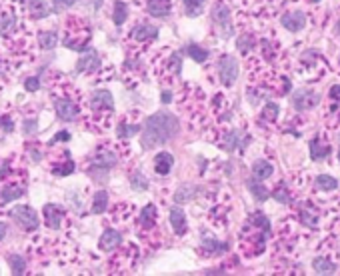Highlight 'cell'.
Instances as JSON below:
<instances>
[{
  "label": "cell",
  "mask_w": 340,
  "mask_h": 276,
  "mask_svg": "<svg viewBox=\"0 0 340 276\" xmlns=\"http://www.w3.org/2000/svg\"><path fill=\"white\" fill-rule=\"evenodd\" d=\"M50 96L54 102L56 116L64 122H72L82 112V96L80 92L64 78V74H54L50 80Z\"/></svg>",
  "instance_id": "1"
},
{
  "label": "cell",
  "mask_w": 340,
  "mask_h": 276,
  "mask_svg": "<svg viewBox=\"0 0 340 276\" xmlns=\"http://www.w3.org/2000/svg\"><path fill=\"white\" fill-rule=\"evenodd\" d=\"M178 132V118L168 111H158L150 114L144 120V132H142V148L152 150L170 138H174Z\"/></svg>",
  "instance_id": "2"
},
{
  "label": "cell",
  "mask_w": 340,
  "mask_h": 276,
  "mask_svg": "<svg viewBox=\"0 0 340 276\" xmlns=\"http://www.w3.org/2000/svg\"><path fill=\"white\" fill-rule=\"evenodd\" d=\"M270 234V222L262 212H254L248 216L240 232V250L246 256H260L266 246V238Z\"/></svg>",
  "instance_id": "3"
},
{
  "label": "cell",
  "mask_w": 340,
  "mask_h": 276,
  "mask_svg": "<svg viewBox=\"0 0 340 276\" xmlns=\"http://www.w3.org/2000/svg\"><path fill=\"white\" fill-rule=\"evenodd\" d=\"M90 116H88V128L96 132H104L110 128V116L114 112V96L106 88H98L90 94Z\"/></svg>",
  "instance_id": "4"
},
{
  "label": "cell",
  "mask_w": 340,
  "mask_h": 276,
  "mask_svg": "<svg viewBox=\"0 0 340 276\" xmlns=\"http://www.w3.org/2000/svg\"><path fill=\"white\" fill-rule=\"evenodd\" d=\"M26 186H28V170H26V166H20L10 176L0 180V214L6 212L10 202H14V200H18V198H22L26 194Z\"/></svg>",
  "instance_id": "5"
},
{
  "label": "cell",
  "mask_w": 340,
  "mask_h": 276,
  "mask_svg": "<svg viewBox=\"0 0 340 276\" xmlns=\"http://www.w3.org/2000/svg\"><path fill=\"white\" fill-rule=\"evenodd\" d=\"M90 38H92V30H90L88 22L80 16H68L66 24H64V38H62L64 46L70 50H76V52H84V50H88Z\"/></svg>",
  "instance_id": "6"
},
{
  "label": "cell",
  "mask_w": 340,
  "mask_h": 276,
  "mask_svg": "<svg viewBox=\"0 0 340 276\" xmlns=\"http://www.w3.org/2000/svg\"><path fill=\"white\" fill-rule=\"evenodd\" d=\"M118 162V152L110 148L108 144H102L94 150V154L88 158V174L96 172H108Z\"/></svg>",
  "instance_id": "7"
},
{
  "label": "cell",
  "mask_w": 340,
  "mask_h": 276,
  "mask_svg": "<svg viewBox=\"0 0 340 276\" xmlns=\"http://www.w3.org/2000/svg\"><path fill=\"white\" fill-rule=\"evenodd\" d=\"M8 216L16 222L22 230H26V232H32V230H36V228L40 226L36 210L30 208V206H26V204H18V206L10 208V210H8Z\"/></svg>",
  "instance_id": "8"
},
{
  "label": "cell",
  "mask_w": 340,
  "mask_h": 276,
  "mask_svg": "<svg viewBox=\"0 0 340 276\" xmlns=\"http://www.w3.org/2000/svg\"><path fill=\"white\" fill-rule=\"evenodd\" d=\"M18 14H22L20 0H4V4L0 8V30L2 32L14 30L20 24L18 22Z\"/></svg>",
  "instance_id": "9"
},
{
  "label": "cell",
  "mask_w": 340,
  "mask_h": 276,
  "mask_svg": "<svg viewBox=\"0 0 340 276\" xmlns=\"http://www.w3.org/2000/svg\"><path fill=\"white\" fill-rule=\"evenodd\" d=\"M210 18H212V22H214V26H216V30H218V34H220L222 38H230V36L234 34L232 20H230V10H228V6L224 2H218V4L212 8Z\"/></svg>",
  "instance_id": "10"
},
{
  "label": "cell",
  "mask_w": 340,
  "mask_h": 276,
  "mask_svg": "<svg viewBox=\"0 0 340 276\" xmlns=\"http://www.w3.org/2000/svg\"><path fill=\"white\" fill-rule=\"evenodd\" d=\"M320 100H322V96H320L318 92L306 90V88L296 90V92L290 96V102H292V106H294L296 111H310V108H316V106L320 104Z\"/></svg>",
  "instance_id": "11"
},
{
  "label": "cell",
  "mask_w": 340,
  "mask_h": 276,
  "mask_svg": "<svg viewBox=\"0 0 340 276\" xmlns=\"http://www.w3.org/2000/svg\"><path fill=\"white\" fill-rule=\"evenodd\" d=\"M48 168L54 176H68L74 172V160L70 158L68 150H62L58 154H50L48 158Z\"/></svg>",
  "instance_id": "12"
},
{
  "label": "cell",
  "mask_w": 340,
  "mask_h": 276,
  "mask_svg": "<svg viewBox=\"0 0 340 276\" xmlns=\"http://www.w3.org/2000/svg\"><path fill=\"white\" fill-rule=\"evenodd\" d=\"M136 256H138L136 246H134V244H128L124 250H118V252H116V256L112 258L110 266L114 268V272H124L126 268H132V266L136 264Z\"/></svg>",
  "instance_id": "13"
},
{
  "label": "cell",
  "mask_w": 340,
  "mask_h": 276,
  "mask_svg": "<svg viewBox=\"0 0 340 276\" xmlns=\"http://www.w3.org/2000/svg\"><path fill=\"white\" fill-rule=\"evenodd\" d=\"M218 74H220V82L224 86H232L238 78V62L234 56H222L218 62Z\"/></svg>",
  "instance_id": "14"
},
{
  "label": "cell",
  "mask_w": 340,
  "mask_h": 276,
  "mask_svg": "<svg viewBox=\"0 0 340 276\" xmlns=\"http://www.w3.org/2000/svg\"><path fill=\"white\" fill-rule=\"evenodd\" d=\"M42 216H44V224L48 228H52V230H62V226L68 220L64 208L58 206V204H52V202L42 208Z\"/></svg>",
  "instance_id": "15"
},
{
  "label": "cell",
  "mask_w": 340,
  "mask_h": 276,
  "mask_svg": "<svg viewBox=\"0 0 340 276\" xmlns=\"http://www.w3.org/2000/svg\"><path fill=\"white\" fill-rule=\"evenodd\" d=\"M20 6H22L24 18H30V20L46 18L50 14V8H48L46 0H20Z\"/></svg>",
  "instance_id": "16"
},
{
  "label": "cell",
  "mask_w": 340,
  "mask_h": 276,
  "mask_svg": "<svg viewBox=\"0 0 340 276\" xmlns=\"http://www.w3.org/2000/svg\"><path fill=\"white\" fill-rule=\"evenodd\" d=\"M98 68H100V56L92 48L84 50V54L80 56V60L76 62V72L78 74H94Z\"/></svg>",
  "instance_id": "17"
},
{
  "label": "cell",
  "mask_w": 340,
  "mask_h": 276,
  "mask_svg": "<svg viewBox=\"0 0 340 276\" xmlns=\"http://www.w3.org/2000/svg\"><path fill=\"white\" fill-rule=\"evenodd\" d=\"M128 38L138 42V44H148V42H154L158 38V28H154L150 24H138V26L132 28Z\"/></svg>",
  "instance_id": "18"
},
{
  "label": "cell",
  "mask_w": 340,
  "mask_h": 276,
  "mask_svg": "<svg viewBox=\"0 0 340 276\" xmlns=\"http://www.w3.org/2000/svg\"><path fill=\"white\" fill-rule=\"evenodd\" d=\"M282 26L290 32H300L304 26H306V14L302 10H292V12H286L282 18H280Z\"/></svg>",
  "instance_id": "19"
},
{
  "label": "cell",
  "mask_w": 340,
  "mask_h": 276,
  "mask_svg": "<svg viewBox=\"0 0 340 276\" xmlns=\"http://www.w3.org/2000/svg\"><path fill=\"white\" fill-rule=\"evenodd\" d=\"M120 244H122V236H120V232L114 230V228H106V230L102 232L100 240H98V248H100L102 252H112Z\"/></svg>",
  "instance_id": "20"
},
{
  "label": "cell",
  "mask_w": 340,
  "mask_h": 276,
  "mask_svg": "<svg viewBox=\"0 0 340 276\" xmlns=\"http://www.w3.org/2000/svg\"><path fill=\"white\" fill-rule=\"evenodd\" d=\"M228 250V246L224 242H218L216 238L202 234V244H200V252L204 256H216V254H224Z\"/></svg>",
  "instance_id": "21"
},
{
  "label": "cell",
  "mask_w": 340,
  "mask_h": 276,
  "mask_svg": "<svg viewBox=\"0 0 340 276\" xmlns=\"http://www.w3.org/2000/svg\"><path fill=\"white\" fill-rule=\"evenodd\" d=\"M138 130H140V124H138L136 120H130V114H126V116L120 120V124L116 126V136H118V140H128V138H132Z\"/></svg>",
  "instance_id": "22"
},
{
  "label": "cell",
  "mask_w": 340,
  "mask_h": 276,
  "mask_svg": "<svg viewBox=\"0 0 340 276\" xmlns=\"http://www.w3.org/2000/svg\"><path fill=\"white\" fill-rule=\"evenodd\" d=\"M198 194H200V188H198V186L182 184V186H178V190L174 192V200H176V204H188V202H192Z\"/></svg>",
  "instance_id": "23"
},
{
  "label": "cell",
  "mask_w": 340,
  "mask_h": 276,
  "mask_svg": "<svg viewBox=\"0 0 340 276\" xmlns=\"http://www.w3.org/2000/svg\"><path fill=\"white\" fill-rule=\"evenodd\" d=\"M300 218L306 222L310 228H318L320 210H318L312 202H302V206H300Z\"/></svg>",
  "instance_id": "24"
},
{
  "label": "cell",
  "mask_w": 340,
  "mask_h": 276,
  "mask_svg": "<svg viewBox=\"0 0 340 276\" xmlns=\"http://www.w3.org/2000/svg\"><path fill=\"white\" fill-rule=\"evenodd\" d=\"M170 8H172L170 0H148L146 2V10L154 18H166L170 14Z\"/></svg>",
  "instance_id": "25"
},
{
  "label": "cell",
  "mask_w": 340,
  "mask_h": 276,
  "mask_svg": "<svg viewBox=\"0 0 340 276\" xmlns=\"http://www.w3.org/2000/svg\"><path fill=\"white\" fill-rule=\"evenodd\" d=\"M154 224H156V206L154 204H146L142 208L140 216H138V226L146 228V232H148L150 228H154Z\"/></svg>",
  "instance_id": "26"
},
{
  "label": "cell",
  "mask_w": 340,
  "mask_h": 276,
  "mask_svg": "<svg viewBox=\"0 0 340 276\" xmlns=\"http://www.w3.org/2000/svg\"><path fill=\"white\" fill-rule=\"evenodd\" d=\"M170 224H172V228L178 236L186 234V216H184L182 208H178V206L170 208Z\"/></svg>",
  "instance_id": "27"
},
{
  "label": "cell",
  "mask_w": 340,
  "mask_h": 276,
  "mask_svg": "<svg viewBox=\"0 0 340 276\" xmlns=\"http://www.w3.org/2000/svg\"><path fill=\"white\" fill-rule=\"evenodd\" d=\"M224 142L220 144V148L222 150H226V152H234L236 148H242V132L240 130H230V132H226V136L222 138Z\"/></svg>",
  "instance_id": "28"
},
{
  "label": "cell",
  "mask_w": 340,
  "mask_h": 276,
  "mask_svg": "<svg viewBox=\"0 0 340 276\" xmlns=\"http://www.w3.org/2000/svg\"><path fill=\"white\" fill-rule=\"evenodd\" d=\"M172 164H174V158H172L170 152H160V154L154 156V170L160 176H166L172 170Z\"/></svg>",
  "instance_id": "29"
},
{
  "label": "cell",
  "mask_w": 340,
  "mask_h": 276,
  "mask_svg": "<svg viewBox=\"0 0 340 276\" xmlns=\"http://www.w3.org/2000/svg\"><path fill=\"white\" fill-rule=\"evenodd\" d=\"M36 42L42 50H52L58 44V32L56 30H44L36 34Z\"/></svg>",
  "instance_id": "30"
},
{
  "label": "cell",
  "mask_w": 340,
  "mask_h": 276,
  "mask_svg": "<svg viewBox=\"0 0 340 276\" xmlns=\"http://www.w3.org/2000/svg\"><path fill=\"white\" fill-rule=\"evenodd\" d=\"M6 262L10 264V268H12V272L14 274H26L28 272V260H26V256H22V254H8L6 256Z\"/></svg>",
  "instance_id": "31"
},
{
  "label": "cell",
  "mask_w": 340,
  "mask_h": 276,
  "mask_svg": "<svg viewBox=\"0 0 340 276\" xmlns=\"http://www.w3.org/2000/svg\"><path fill=\"white\" fill-rule=\"evenodd\" d=\"M312 268H314V272H318V274H334V272H336V264L330 262L328 258H324V256H316V258L312 260Z\"/></svg>",
  "instance_id": "32"
},
{
  "label": "cell",
  "mask_w": 340,
  "mask_h": 276,
  "mask_svg": "<svg viewBox=\"0 0 340 276\" xmlns=\"http://www.w3.org/2000/svg\"><path fill=\"white\" fill-rule=\"evenodd\" d=\"M106 208H108V192L98 190L92 200V214H102V212H106Z\"/></svg>",
  "instance_id": "33"
},
{
  "label": "cell",
  "mask_w": 340,
  "mask_h": 276,
  "mask_svg": "<svg viewBox=\"0 0 340 276\" xmlns=\"http://www.w3.org/2000/svg\"><path fill=\"white\" fill-rule=\"evenodd\" d=\"M252 172H254V178H258V180H266L272 172H274V168L270 162H266V160H256L254 164H252Z\"/></svg>",
  "instance_id": "34"
},
{
  "label": "cell",
  "mask_w": 340,
  "mask_h": 276,
  "mask_svg": "<svg viewBox=\"0 0 340 276\" xmlns=\"http://www.w3.org/2000/svg\"><path fill=\"white\" fill-rule=\"evenodd\" d=\"M308 146H310V156H312V160H322V158H326L328 146L322 144L320 138H312V140L308 142Z\"/></svg>",
  "instance_id": "35"
},
{
  "label": "cell",
  "mask_w": 340,
  "mask_h": 276,
  "mask_svg": "<svg viewBox=\"0 0 340 276\" xmlns=\"http://www.w3.org/2000/svg\"><path fill=\"white\" fill-rule=\"evenodd\" d=\"M128 18V4L122 2V0H116L114 2V14H112V20L116 26H122Z\"/></svg>",
  "instance_id": "36"
},
{
  "label": "cell",
  "mask_w": 340,
  "mask_h": 276,
  "mask_svg": "<svg viewBox=\"0 0 340 276\" xmlns=\"http://www.w3.org/2000/svg\"><path fill=\"white\" fill-rule=\"evenodd\" d=\"M316 188L318 190H326V192H332L338 188V180L334 176H328V174H320L316 178Z\"/></svg>",
  "instance_id": "37"
},
{
  "label": "cell",
  "mask_w": 340,
  "mask_h": 276,
  "mask_svg": "<svg viewBox=\"0 0 340 276\" xmlns=\"http://www.w3.org/2000/svg\"><path fill=\"white\" fill-rule=\"evenodd\" d=\"M248 188H250V192L254 194V198H256L258 202H266L268 196H270V192H268L262 184H256V180H248Z\"/></svg>",
  "instance_id": "38"
},
{
  "label": "cell",
  "mask_w": 340,
  "mask_h": 276,
  "mask_svg": "<svg viewBox=\"0 0 340 276\" xmlns=\"http://www.w3.org/2000/svg\"><path fill=\"white\" fill-rule=\"evenodd\" d=\"M188 56H190L192 60H196L198 64H202V62H206V60H208L210 52H208L206 48L198 46V44H190V46H188Z\"/></svg>",
  "instance_id": "39"
},
{
  "label": "cell",
  "mask_w": 340,
  "mask_h": 276,
  "mask_svg": "<svg viewBox=\"0 0 340 276\" xmlns=\"http://www.w3.org/2000/svg\"><path fill=\"white\" fill-rule=\"evenodd\" d=\"M130 186L134 190H146L148 188V178L142 172H132L130 174Z\"/></svg>",
  "instance_id": "40"
},
{
  "label": "cell",
  "mask_w": 340,
  "mask_h": 276,
  "mask_svg": "<svg viewBox=\"0 0 340 276\" xmlns=\"http://www.w3.org/2000/svg\"><path fill=\"white\" fill-rule=\"evenodd\" d=\"M184 10L188 16H198L204 10V0H184Z\"/></svg>",
  "instance_id": "41"
},
{
  "label": "cell",
  "mask_w": 340,
  "mask_h": 276,
  "mask_svg": "<svg viewBox=\"0 0 340 276\" xmlns=\"http://www.w3.org/2000/svg\"><path fill=\"white\" fill-rule=\"evenodd\" d=\"M278 112H280L278 104L268 102V104L262 108V112H260V118H262V120H266V122H274V120L278 118Z\"/></svg>",
  "instance_id": "42"
},
{
  "label": "cell",
  "mask_w": 340,
  "mask_h": 276,
  "mask_svg": "<svg viewBox=\"0 0 340 276\" xmlns=\"http://www.w3.org/2000/svg\"><path fill=\"white\" fill-rule=\"evenodd\" d=\"M272 196H274V200H278L280 204H290V188H286L284 184H278V186L274 188Z\"/></svg>",
  "instance_id": "43"
},
{
  "label": "cell",
  "mask_w": 340,
  "mask_h": 276,
  "mask_svg": "<svg viewBox=\"0 0 340 276\" xmlns=\"http://www.w3.org/2000/svg\"><path fill=\"white\" fill-rule=\"evenodd\" d=\"M24 148H26V152L32 156V160H34V162H40V160L44 158V156H42V148H40L38 144H34V142H28Z\"/></svg>",
  "instance_id": "44"
},
{
  "label": "cell",
  "mask_w": 340,
  "mask_h": 276,
  "mask_svg": "<svg viewBox=\"0 0 340 276\" xmlns=\"http://www.w3.org/2000/svg\"><path fill=\"white\" fill-rule=\"evenodd\" d=\"M40 78L38 76H30V78H26V82H24V88H26V92H38L40 90Z\"/></svg>",
  "instance_id": "45"
},
{
  "label": "cell",
  "mask_w": 340,
  "mask_h": 276,
  "mask_svg": "<svg viewBox=\"0 0 340 276\" xmlns=\"http://www.w3.org/2000/svg\"><path fill=\"white\" fill-rule=\"evenodd\" d=\"M0 128L4 132H12L14 130V120L10 114H0Z\"/></svg>",
  "instance_id": "46"
},
{
  "label": "cell",
  "mask_w": 340,
  "mask_h": 276,
  "mask_svg": "<svg viewBox=\"0 0 340 276\" xmlns=\"http://www.w3.org/2000/svg\"><path fill=\"white\" fill-rule=\"evenodd\" d=\"M236 46H238V50H240V52L244 54V52H248V50H250V48H252L254 44H252V38H250V36H240V38H238V44H236Z\"/></svg>",
  "instance_id": "47"
},
{
  "label": "cell",
  "mask_w": 340,
  "mask_h": 276,
  "mask_svg": "<svg viewBox=\"0 0 340 276\" xmlns=\"http://www.w3.org/2000/svg\"><path fill=\"white\" fill-rule=\"evenodd\" d=\"M74 2H78V0H52V10L54 12H62V10L70 8Z\"/></svg>",
  "instance_id": "48"
},
{
  "label": "cell",
  "mask_w": 340,
  "mask_h": 276,
  "mask_svg": "<svg viewBox=\"0 0 340 276\" xmlns=\"http://www.w3.org/2000/svg\"><path fill=\"white\" fill-rule=\"evenodd\" d=\"M66 140H70V132H68V130H60L58 134H54V138H52L54 144H56V142H66Z\"/></svg>",
  "instance_id": "49"
},
{
  "label": "cell",
  "mask_w": 340,
  "mask_h": 276,
  "mask_svg": "<svg viewBox=\"0 0 340 276\" xmlns=\"http://www.w3.org/2000/svg\"><path fill=\"white\" fill-rule=\"evenodd\" d=\"M36 132V120H26L24 122V134H34Z\"/></svg>",
  "instance_id": "50"
},
{
  "label": "cell",
  "mask_w": 340,
  "mask_h": 276,
  "mask_svg": "<svg viewBox=\"0 0 340 276\" xmlns=\"http://www.w3.org/2000/svg\"><path fill=\"white\" fill-rule=\"evenodd\" d=\"M330 98H334V100H340V86H338V84H334V86L330 88Z\"/></svg>",
  "instance_id": "51"
},
{
  "label": "cell",
  "mask_w": 340,
  "mask_h": 276,
  "mask_svg": "<svg viewBox=\"0 0 340 276\" xmlns=\"http://www.w3.org/2000/svg\"><path fill=\"white\" fill-rule=\"evenodd\" d=\"M6 232H8V226H6V222H0V242L4 240V236H6Z\"/></svg>",
  "instance_id": "52"
},
{
  "label": "cell",
  "mask_w": 340,
  "mask_h": 276,
  "mask_svg": "<svg viewBox=\"0 0 340 276\" xmlns=\"http://www.w3.org/2000/svg\"><path fill=\"white\" fill-rule=\"evenodd\" d=\"M160 98H162V102H164V104H168L170 100H172V94H170V92H162V94H160Z\"/></svg>",
  "instance_id": "53"
},
{
  "label": "cell",
  "mask_w": 340,
  "mask_h": 276,
  "mask_svg": "<svg viewBox=\"0 0 340 276\" xmlns=\"http://www.w3.org/2000/svg\"><path fill=\"white\" fill-rule=\"evenodd\" d=\"M336 28H338V32H340V20H338V24H336Z\"/></svg>",
  "instance_id": "54"
},
{
  "label": "cell",
  "mask_w": 340,
  "mask_h": 276,
  "mask_svg": "<svg viewBox=\"0 0 340 276\" xmlns=\"http://www.w3.org/2000/svg\"><path fill=\"white\" fill-rule=\"evenodd\" d=\"M310 2H320V0H310Z\"/></svg>",
  "instance_id": "55"
},
{
  "label": "cell",
  "mask_w": 340,
  "mask_h": 276,
  "mask_svg": "<svg viewBox=\"0 0 340 276\" xmlns=\"http://www.w3.org/2000/svg\"><path fill=\"white\" fill-rule=\"evenodd\" d=\"M338 160H340V152H338Z\"/></svg>",
  "instance_id": "56"
},
{
  "label": "cell",
  "mask_w": 340,
  "mask_h": 276,
  "mask_svg": "<svg viewBox=\"0 0 340 276\" xmlns=\"http://www.w3.org/2000/svg\"><path fill=\"white\" fill-rule=\"evenodd\" d=\"M0 34H2V30H0Z\"/></svg>",
  "instance_id": "57"
}]
</instances>
